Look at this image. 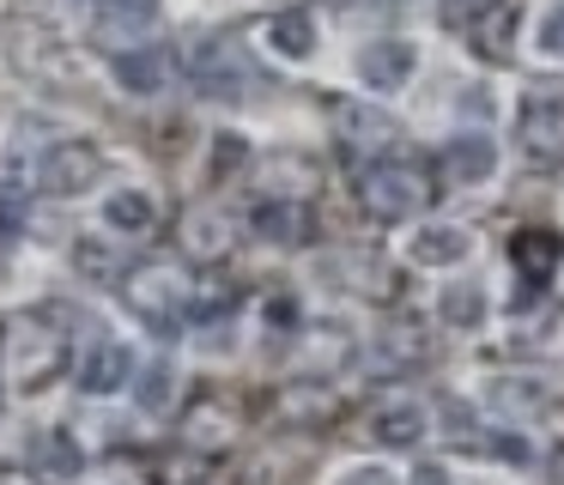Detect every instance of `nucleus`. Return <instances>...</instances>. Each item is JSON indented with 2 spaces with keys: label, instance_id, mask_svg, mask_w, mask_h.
Here are the masks:
<instances>
[{
  "label": "nucleus",
  "instance_id": "nucleus-14",
  "mask_svg": "<svg viewBox=\"0 0 564 485\" xmlns=\"http://www.w3.org/2000/svg\"><path fill=\"white\" fill-rule=\"evenodd\" d=\"M128 370H134L128 346L98 340V346H91V358H86V370H79V388H86V395H116V388L128 382Z\"/></svg>",
  "mask_w": 564,
  "mask_h": 485
},
{
  "label": "nucleus",
  "instance_id": "nucleus-13",
  "mask_svg": "<svg viewBox=\"0 0 564 485\" xmlns=\"http://www.w3.org/2000/svg\"><path fill=\"white\" fill-rule=\"evenodd\" d=\"M467 249H474V237H467L462 225H425L406 242V255H413L419 267H455V261H467Z\"/></svg>",
  "mask_w": 564,
  "mask_h": 485
},
{
  "label": "nucleus",
  "instance_id": "nucleus-25",
  "mask_svg": "<svg viewBox=\"0 0 564 485\" xmlns=\"http://www.w3.org/2000/svg\"><path fill=\"white\" fill-rule=\"evenodd\" d=\"M522 352L528 358H564V310H552L534 334H522Z\"/></svg>",
  "mask_w": 564,
  "mask_h": 485
},
{
  "label": "nucleus",
  "instance_id": "nucleus-36",
  "mask_svg": "<svg viewBox=\"0 0 564 485\" xmlns=\"http://www.w3.org/2000/svg\"><path fill=\"white\" fill-rule=\"evenodd\" d=\"M0 485H37L31 473H0Z\"/></svg>",
  "mask_w": 564,
  "mask_h": 485
},
{
  "label": "nucleus",
  "instance_id": "nucleus-2",
  "mask_svg": "<svg viewBox=\"0 0 564 485\" xmlns=\"http://www.w3.org/2000/svg\"><path fill=\"white\" fill-rule=\"evenodd\" d=\"M122 303L152 327V334H176V322H183V310H188V279L176 273L171 261H147V267H134V273H122Z\"/></svg>",
  "mask_w": 564,
  "mask_h": 485
},
{
  "label": "nucleus",
  "instance_id": "nucleus-37",
  "mask_svg": "<svg viewBox=\"0 0 564 485\" xmlns=\"http://www.w3.org/2000/svg\"><path fill=\"white\" fill-rule=\"evenodd\" d=\"M419 485H443V473H437V467H425V473H419Z\"/></svg>",
  "mask_w": 564,
  "mask_h": 485
},
{
  "label": "nucleus",
  "instance_id": "nucleus-20",
  "mask_svg": "<svg viewBox=\"0 0 564 485\" xmlns=\"http://www.w3.org/2000/svg\"><path fill=\"white\" fill-rule=\"evenodd\" d=\"M104 218H110L116 230H147L152 225V201L140 188H116L110 206H104Z\"/></svg>",
  "mask_w": 564,
  "mask_h": 485
},
{
  "label": "nucleus",
  "instance_id": "nucleus-12",
  "mask_svg": "<svg viewBox=\"0 0 564 485\" xmlns=\"http://www.w3.org/2000/svg\"><path fill=\"white\" fill-rule=\"evenodd\" d=\"M443 170H449V182H486L498 170V146L486 133H462V140L443 146Z\"/></svg>",
  "mask_w": 564,
  "mask_h": 485
},
{
  "label": "nucleus",
  "instance_id": "nucleus-34",
  "mask_svg": "<svg viewBox=\"0 0 564 485\" xmlns=\"http://www.w3.org/2000/svg\"><path fill=\"white\" fill-rule=\"evenodd\" d=\"M443 419L455 424V436H467V431H474V412H462V407H455V400H449V407H443Z\"/></svg>",
  "mask_w": 564,
  "mask_h": 485
},
{
  "label": "nucleus",
  "instance_id": "nucleus-21",
  "mask_svg": "<svg viewBox=\"0 0 564 485\" xmlns=\"http://www.w3.org/2000/svg\"><path fill=\"white\" fill-rule=\"evenodd\" d=\"M443 322L479 327V322H486V291H479V285H449V291H443Z\"/></svg>",
  "mask_w": 564,
  "mask_h": 485
},
{
  "label": "nucleus",
  "instance_id": "nucleus-11",
  "mask_svg": "<svg viewBox=\"0 0 564 485\" xmlns=\"http://www.w3.org/2000/svg\"><path fill=\"white\" fill-rule=\"evenodd\" d=\"M510 261H516V273H522V279L546 285L552 267L564 261V237H558V230H516V237H510Z\"/></svg>",
  "mask_w": 564,
  "mask_h": 485
},
{
  "label": "nucleus",
  "instance_id": "nucleus-27",
  "mask_svg": "<svg viewBox=\"0 0 564 485\" xmlns=\"http://www.w3.org/2000/svg\"><path fill=\"white\" fill-rule=\"evenodd\" d=\"M491 400H498V412H534L546 395H540V388H510V382H498V388H491Z\"/></svg>",
  "mask_w": 564,
  "mask_h": 485
},
{
  "label": "nucleus",
  "instance_id": "nucleus-15",
  "mask_svg": "<svg viewBox=\"0 0 564 485\" xmlns=\"http://www.w3.org/2000/svg\"><path fill=\"white\" fill-rule=\"evenodd\" d=\"M261 36H268V48L285 55V61H304L310 48H316V24H310V12H273V19L261 24Z\"/></svg>",
  "mask_w": 564,
  "mask_h": 485
},
{
  "label": "nucleus",
  "instance_id": "nucleus-7",
  "mask_svg": "<svg viewBox=\"0 0 564 485\" xmlns=\"http://www.w3.org/2000/svg\"><path fill=\"white\" fill-rule=\"evenodd\" d=\"M334 128H340L346 152H382V146L401 140V121L382 116V109H370V104H352V97L334 104Z\"/></svg>",
  "mask_w": 564,
  "mask_h": 485
},
{
  "label": "nucleus",
  "instance_id": "nucleus-16",
  "mask_svg": "<svg viewBox=\"0 0 564 485\" xmlns=\"http://www.w3.org/2000/svg\"><path fill=\"white\" fill-rule=\"evenodd\" d=\"M256 237H268V242H304L310 237V213L297 201H261L256 206Z\"/></svg>",
  "mask_w": 564,
  "mask_h": 485
},
{
  "label": "nucleus",
  "instance_id": "nucleus-8",
  "mask_svg": "<svg viewBox=\"0 0 564 485\" xmlns=\"http://www.w3.org/2000/svg\"><path fill=\"white\" fill-rule=\"evenodd\" d=\"M516 140L540 164H564V104H528L516 121Z\"/></svg>",
  "mask_w": 564,
  "mask_h": 485
},
{
  "label": "nucleus",
  "instance_id": "nucleus-26",
  "mask_svg": "<svg viewBox=\"0 0 564 485\" xmlns=\"http://www.w3.org/2000/svg\"><path fill=\"white\" fill-rule=\"evenodd\" d=\"M503 0H443V24L449 31H462V24H479L486 12H498Z\"/></svg>",
  "mask_w": 564,
  "mask_h": 485
},
{
  "label": "nucleus",
  "instance_id": "nucleus-3",
  "mask_svg": "<svg viewBox=\"0 0 564 485\" xmlns=\"http://www.w3.org/2000/svg\"><path fill=\"white\" fill-rule=\"evenodd\" d=\"M431 194H437V188H431L425 164L389 158V164H370V170H365V188H358V201H365L370 218H389V225H401V218L425 213Z\"/></svg>",
  "mask_w": 564,
  "mask_h": 485
},
{
  "label": "nucleus",
  "instance_id": "nucleus-32",
  "mask_svg": "<svg viewBox=\"0 0 564 485\" xmlns=\"http://www.w3.org/2000/svg\"><path fill=\"white\" fill-rule=\"evenodd\" d=\"M340 485H401V479H394V473H382V467H352Z\"/></svg>",
  "mask_w": 564,
  "mask_h": 485
},
{
  "label": "nucleus",
  "instance_id": "nucleus-33",
  "mask_svg": "<svg viewBox=\"0 0 564 485\" xmlns=\"http://www.w3.org/2000/svg\"><path fill=\"white\" fill-rule=\"evenodd\" d=\"M292 322H297V303L292 298H273L268 303V327H292Z\"/></svg>",
  "mask_w": 564,
  "mask_h": 485
},
{
  "label": "nucleus",
  "instance_id": "nucleus-22",
  "mask_svg": "<svg viewBox=\"0 0 564 485\" xmlns=\"http://www.w3.org/2000/svg\"><path fill=\"white\" fill-rule=\"evenodd\" d=\"M188 443L207 449V455H213V449H225V443H231V419H225L219 407H195V412H188Z\"/></svg>",
  "mask_w": 564,
  "mask_h": 485
},
{
  "label": "nucleus",
  "instance_id": "nucleus-35",
  "mask_svg": "<svg viewBox=\"0 0 564 485\" xmlns=\"http://www.w3.org/2000/svg\"><path fill=\"white\" fill-rule=\"evenodd\" d=\"M462 109H474V116H491V97L474 85V97H462Z\"/></svg>",
  "mask_w": 564,
  "mask_h": 485
},
{
  "label": "nucleus",
  "instance_id": "nucleus-29",
  "mask_svg": "<svg viewBox=\"0 0 564 485\" xmlns=\"http://www.w3.org/2000/svg\"><path fill=\"white\" fill-rule=\"evenodd\" d=\"M243 158H249L243 133H219V146H213V170H219V176H225V170H237V164H243Z\"/></svg>",
  "mask_w": 564,
  "mask_h": 485
},
{
  "label": "nucleus",
  "instance_id": "nucleus-23",
  "mask_svg": "<svg viewBox=\"0 0 564 485\" xmlns=\"http://www.w3.org/2000/svg\"><path fill=\"white\" fill-rule=\"evenodd\" d=\"M377 346H382V358H389V364H413V358H425V327L394 322L389 334L377 340Z\"/></svg>",
  "mask_w": 564,
  "mask_h": 485
},
{
  "label": "nucleus",
  "instance_id": "nucleus-4",
  "mask_svg": "<svg viewBox=\"0 0 564 485\" xmlns=\"http://www.w3.org/2000/svg\"><path fill=\"white\" fill-rule=\"evenodd\" d=\"M98 176H104V152L91 140H62V146H50V152H43V164H37V188L55 194V201L86 194Z\"/></svg>",
  "mask_w": 564,
  "mask_h": 485
},
{
  "label": "nucleus",
  "instance_id": "nucleus-6",
  "mask_svg": "<svg viewBox=\"0 0 564 485\" xmlns=\"http://www.w3.org/2000/svg\"><path fill=\"white\" fill-rule=\"evenodd\" d=\"M413 67H419V48L406 43V36H382V43L358 48V79H365L370 91H401V85L413 79Z\"/></svg>",
  "mask_w": 564,
  "mask_h": 485
},
{
  "label": "nucleus",
  "instance_id": "nucleus-30",
  "mask_svg": "<svg viewBox=\"0 0 564 485\" xmlns=\"http://www.w3.org/2000/svg\"><path fill=\"white\" fill-rule=\"evenodd\" d=\"M231 303H237V291L219 285V279H207V285H200V298H195V310L200 315H219V310H231Z\"/></svg>",
  "mask_w": 564,
  "mask_h": 485
},
{
  "label": "nucleus",
  "instance_id": "nucleus-1",
  "mask_svg": "<svg viewBox=\"0 0 564 485\" xmlns=\"http://www.w3.org/2000/svg\"><path fill=\"white\" fill-rule=\"evenodd\" d=\"M62 364H67V334L50 310H25V315L7 322V376H13L19 388L55 382Z\"/></svg>",
  "mask_w": 564,
  "mask_h": 485
},
{
  "label": "nucleus",
  "instance_id": "nucleus-10",
  "mask_svg": "<svg viewBox=\"0 0 564 485\" xmlns=\"http://www.w3.org/2000/svg\"><path fill=\"white\" fill-rule=\"evenodd\" d=\"M116 79H122V91L152 97V91H164V79H171V55H164L159 43L116 48Z\"/></svg>",
  "mask_w": 564,
  "mask_h": 485
},
{
  "label": "nucleus",
  "instance_id": "nucleus-19",
  "mask_svg": "<svg viewBox=\"0 0 564 485\" xmlns=\"http://www.w3.org/2000/svg\"><path fill=\"white\" fill-rule=\"evenodd\" d=\"M134 400L147 412H171V400H176V370H171V364H147L140 382H134Z\"/></svg>",
  "mask_w": 564,
  "mask_h": 485
},
{
  "label": "nucleus",
  "instance_id": "nucleus-31",
  "mask_svg": "<svg viewBox=\"0 0 564 485\" xmlns=\"http://www.w3.org/2000/svg\"><path fill=\"white\" fill-rule=\"evenodd\" d=\"M540 48L564 61V7H552L546 19H540Z\"/></svg>",
  "mask_w": 564,
  "mask_h": 485
},
{
  "label": "nucleus",
  "instance_id": "nucleus-17",
  "mask_svg": "<svg viewBox=\"0 0 564 485\" xmlns=\"http://www.w3.org/2000/svg\"><path fill=\"white\" fill-rule=\"evenodd\" d=\"M152 19H159V0H104L98 36H104V43H122L128 31H147Z\"/></svg>",
  "mask_w": 564,
  "mask_h": 485
},
{
  "label": "nucleus",
  "instance_id": "nucleus-28",
  "mask_svg": "<svg viewBox=\"0 0 564 485\" xmlns=\"http://www.w3.org/2000/svg\"><path fill=\"white\" fill-rule=\"evenodd\" d=\"M37 449H43V461H50L55 473H79V449L67 443V436H43Z\"/></svg>",
  "mask_w": 564,
  "mask_h": 485
},
{
  "label": "nucleus",
  "instance_id": "nucleus-18",
  "mask_svg": "<svg viewBox=\"0 0 564 485\" xmlns=\"http://www.w3.org/2000/svg\"><path fill=\"white\" fill-rule=\"evenodd\" d=\"M370 431H377L389 449H406V443H419V431H425V412L419 407H382L377 419H370Z\"/></svg>",
  "mask_w": 564,
  "mask_h": 485
},
{
  "label": "nucleus",
  "instance_id": "nucleus-9",
  "mask_svg": "<svg viewBox=\"0 0 564 485\" xmlns=\"http://www.w3.org/2000/svg\"><path fill=\"white\" fill-rule=\"evenodd\" d=\"M231 249V218L225 206H188L183 213V255L188 261H225Z\"/></svg>",
  "mask_w": 564,
  "mask_h": 485
},
{
  "label": "nucleus",
  "instance_id": "nucleus-24",
  "mask_svg": "<svg viewBox=\"0 0 564 485\" xmlns=\"http://www.w3.org/2000/svg\"><path fill=\"white\" fill-rule=\"evenodd\" d=\"M74 261H79V273H86V279H98V285H110V273L122 267V261H116V249H110L104 237H79Z\"/></svg>",
  "mask_w": 564,
  "mask_h": 485
},
{
  "label": "nucleus",
  "instance_id": "nucleus-5",
  "mask_svg": "<svg viewBox=\"0 0 564 485\" xmlns=\"http://www.w3.org/2000/svg\"><path fill=\"white\" fill-rule=\"evenodd\" d=\"M188 73H195L200 97H249V85H256V67H249L243 48L225 43V36L200 43V48H195V61H188Z\"/></svg>",
  "mask_w": 564,
  "mask_h": 485
}]
</instances>
